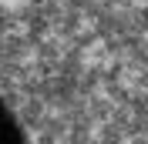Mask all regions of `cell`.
Listing matches in <instances>:
<instances>
[{"mask_svg": "<svg viewBox=\"0 0 148 144\" xmlns=\"http://www.w3.org/2000/svg\"><path fill=\"white\" fill-rule=\"evenodd\" d=\"M0 144H24V131L3 101H0Z\"/></svg>", "mask_w": 148, "mask_h": 144, "instance_id": "1", "label": "cell"}]
</instances>
